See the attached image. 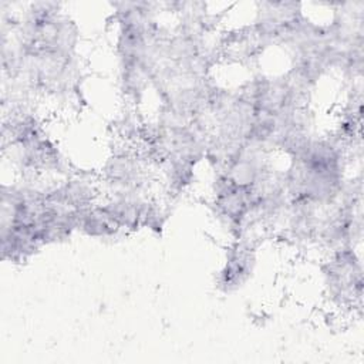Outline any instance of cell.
Segmentation results:
<instances>
[{
  "label": "cell",
  "instance_id": "obj_1",
  "mask_svg": "<svg viewBox=\"0 0 364 364\" xmlns=\"http://www.w3.org/2000/svg\"><path fill=\"white\" fill-rule=\"evenodd\" d=\"M256 263L255 249L243 240L237 242L228 250V259L219 272V286L225 291H232L242 287L250 277Z\"/></svg>",
  "mask_w": 364,
  "mask_h": 364
}]
</instances>
